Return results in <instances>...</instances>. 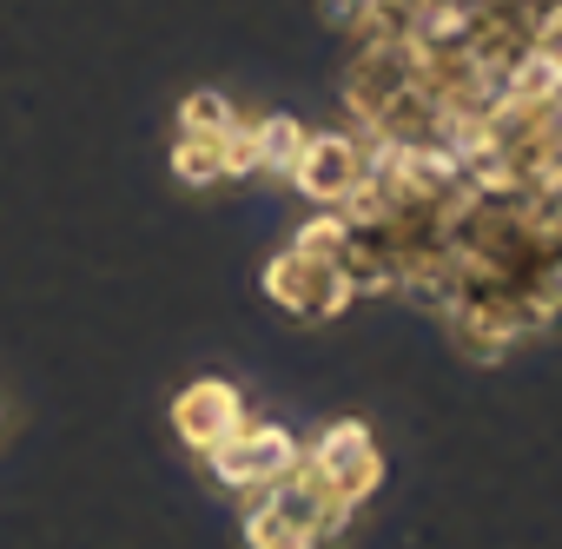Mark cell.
<instances>
[{
  "mask_svg": "<svg viewBox=\"0 0 562 549\" xmlns=\"http://www.w3.org/2000/svg\"><path fill=\"white\" fill-rule=\"evenodd\" d=\"M305 470L338 496V503H371L378 496V483H384V450H378V437H371V424H358V417H338V424H325L305 450Z\"/></svg>",
  "mask_w": 562,
  "mask_h": 549,
  "instance_id": "obj_1",
  "label": "cell"
},
{
  "mask_svg": "<svg viewBox=\"0 0 562 549\" xmlns=\"http://www.w3.org/2000/svg\"><path fill=\"white\" fill-rule=\"evenodd\" d=\"M318 14H325V27H338V34H358V27L378 14V0H318Z\"/></svg>",
  "mask_w": 562,
  "mask_h": 549,
  "instance_id": "obj_12",
  "label": "cell"
},
{
  "mask_svg": "<svg viewBox=\"0 0 562 549\" xmlns=\"http://www.w3.org/2000/svg\"><path fill=\"white\" fill-rule=\"evenodd\" d=\"M265 299L278 305V312H292V318H312V325H325V318H345L351 305H358V285L345 279V265H325V258H305V251H278L271 265H265Z\"/></svg>",
  "mask_w": 562,
  "mask_h": 549,
  "instance_id": "obj_2",
  "label": "cell"
},
{
  "mask_svg": "<svg viewBox=\"0 0 562 549\" xmlns=\"http://www.w3.org/2000/svg\"><path fill=\"white\" fill-rule=\"evenodd\" d=\"M251 120H258V113H238V120L225 126V139H218V166H225V179H251V172H258V153H251Z\"/></svg>",
  "mask_w": 562,
  "mask_h": 549,
  "instance_id": "obj_11",
  "label": "cell"
},
{
  "mask_svg": "<svg viewBox=\"0 0 562 549\" xmlns=\"http://www.w3.org/2000/svg\"><path fill=\"white\" fill-rule=\"evenodd\" d=\"M238 120V107L225 100V93H212V87H199V93H186L179 100V139H225V126Z\"/></svg>",
  "mask_w": 562,
  "mask_h": 549,
  "instance_id": "obj_8",
  "label": "cell"
},
{
  "mask_svg": "<svg viewBox=\"0 0 562 549\" xmlns=\"http://www.w3.org/2000/svg\"><path fill=\"white\" fill-rule=\"evenodd\" d=\"M305 139H312V126H305V120H292V113H258V120H251V153H258V172H278V179H285V172L299 166Z\"/></svg>",
  "mask_w": 562,
  "mask_h": 549,
  "instance_id": "obj_6",
  "label": "cell"
},
{
  "mask_svg": "<svg viewBox=\"0 0 562 549\" xmlns=\"http://www.w3.org/2000/svg\"><path fill=\"white\" fill-rule=\"evenodd\" d=\"M245 549H325L312 523H299L292 509H278V503H251L245 509Z\"/></svg>",
  "mask_w": 562,
  "mask_h": 549,
  "instance_id": "obj_7",
  "label": "cell"
},
{
  "mask_svg": "<svg viewBox=\"0 0 562 549\" xmlns=\"http://www.w3.org/2000/svg\"><path fill=\"white\" fill-rule=\"evenodd\" d=\"M364 172H371V153H364L358 133H312L305 153H299V166H292L285 179H292L312 205H345V199L364 186Z\"/></svg>",
  "mask_w": 562,
  "mask_h": 549,
  "instance_id": "obj_4",
  "label": "cell"
},
{
  "mask_svg": "<svg viewBox=\"0 0 562 549\" xmlns=\"http://www.w3.org/2000/svg\"><path fill=\"white\" fill-rule=\"evenodd\" d=\"M345 245H351V225H345V212H318V219H305V225L292 232V251H305V258H325V265H338V258H345Z\"/></svg>",
  "mask_w": 562,
  "mask_h": 549,
  "instance_id": "obj_9",
  "label": "cell"
},
{
  "mask_svg": "<svg viewBox=\"0 0 562 549\" xmlns=\"http://www.w3.org/2000/svg\"><path fill=\"white\" fill-rule=\"evenodd\" d=\"M172 179L179 186H218L225 179V166H218V146L212 139H172Z\"/></svg>",
  "mask_w": 562,
  "mask_h": 549,
  "instance_id": "obj_10",
  "label": "cell"
},
{
  "mask_svg": "<svg viewBox=\"0 0 562 549\" xmlns=\"http://www.w3.org/2000/svg\"><path fill=\"white\" fill-rule=\"evenodd\" d=\"M299 437L285 430V424H238V437H225L218 450H205V470H212V483L218 490H245V496H258V490H271V483H285L292 477V463H299Z\"/></svg>",
  "mask_w": 562,
  "mask_h": 549,
  "instance_id": "obj_3",
  "label": "cell"
},
{
  "mask_svg": "<svg viewBox=\"0 0 562 549\" xmlns=\"http://www.w3.org/2000/svg\"><path fill=\"white\" fill-rule=\"evenodd\" d=\"M238 424H245V391L225 384V378H192V384L172 397V437H179L192 457H205V450H218L225 437H238Z\"/></svg>",
  "mask_w": 562,
  "mask_h": 549,
  "instance_id": "obj_5",
  "label": "cell"
}]
</instances>
